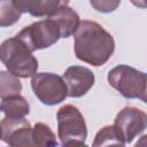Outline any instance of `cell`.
I'll return each instance as SVG.
<instances>
[{
	"instance_id": "obj_4",
	"label": "cell",
	"mask_w": 147,
	"mask_h": 147,
	"mask_svg": "<svg viewBox=\"0 0 147 147\" xmlns=\"http://www.w3.org/2000/svg\"><path fill=\"white\" fill-rule=\"evenodd\" d=\"M57 134L62 146L85 145L87 126L80 110L72 105L62 106L56 113Z\"/></svg>"
},
{
	"instance_id": "obj_6",
	"label": "cell",
	"mask_w": 147,
	"mask_h": 147,
	"mask_svg": "<svg viewBox=\"0 0 147 147\" xmlns=\"http://www.w3.org/2000/svg\"><path fill=\"white\" fill-rule=\"evenodd\" d=\"M31 88L38 100L46 106L59 105L68 96L63 78L53 72H36L31 78Z\"/></svg>"
},
{
	"instance_id": "obj_18",
	"label": "cell",
	"mask_w": 147,
	"mask_h": 147,
	"mask_svg": "<svg viewBox=\"0 0 147 147\" xmlns=\"http://www.w3.org/2000/svg\"><path fill=\"white\" fill-rule=\"evenodd\" d=\"M132 5H134L136 7L138 8H141V9H145L146 8V2L145 0H130Z\"/></svg>"
},
{
	"instance_id": "obj_13",
	"label": "cell",
	"mask_w": 147,
	"mask_h": 147,
	"mask_svg": "<svg viewBox=\"0 0 147 147\" xmlns=\"http://www.w3.org/2000/svg\"><path fill=\"white\" fill-rule=\"evenodd\" d=\"M31 139L33 146L53 147L57 146V141L52 129L45 123H36L31 131Z\"/></svg>"
},
{
	"instance_id": "obj_7",
	"label": "cell",
	"mask_w": 147,
	"mask_h": 147,
	"mask_svg": "<svg viewBox=\"0 0 147 147\" xmlns=\"http://www.w3.org/2000/svg\"><path fill=\"white\" fill-rule=\"evenodd\" d=\"M113 125L126 145L146 130L147 115L144 110L136 107H124L117 113Z\"/></svg>"
},
{
	"instance_id": "obj_8",
	"label": "cell",
	"mask_w": 147,
	"mask_h": 147,
	"mask_svg": "<svg viewBox=\"0 0 147 147\" xmlns=\"http://www.w3.org/2000/svg\"><path fill=\"white\" fill-rule=\"evenodd\" d=\"M1 140L13 147H31L32 126L24 117L11 118L5 117L0 122Z\"/></svg>"
},
{
	"instance_id": "obj_16",
	"label": "cell",
	"mask_w": 147,
	"mask_h": 147,
	"mask_svg": "<svg viewBox=\"0 0 147 147\" xmlns=\"http://www.w3.org/2000/svg\"><path fill=\"white\" fill-rule=\"evenodd\" d=\"M107 145H121V146L125 145L121 139V137L118 136L114 125H106L95 134L93 146H107Z\"/></svg>"
},
{
	"instance_id": "obj_5",
	"label": "cell",
	"mask_w": 147,
	"mask_h": 147,
	"mask_svg": "<svg viewBox=\"0 0 147 147\" xmlns=\"http://www.w3.org/2000/svg\"><path fill=\"white\" fill-rule=\"evenodd\" d=\"M16 37L21 39L32 52L53 46L61 38V30L53 17L34 22L21 30Z\"/></svg>"
},
{
	"instance_id": "obj_3",
	"label": "cell",
	"mask_w": 147,
	"mask_h": 147,
	"mask_svg": "<svg viewBox=\"0 0 147 147\" xmlns=\"http://www.w3.org/2000/svg\"><path fill=\"white\" fill-rule=\"evenodd\" d=\"M108 84L126 99L147 101L146 74L126 64L114 67L107 76Z\"/></svg>"
},
{
	"instance_id": "obj_19",
	"label": "cell",
	"mask_w": 147,
	"mask_h": 147,
	"mask_svg": "<svg viewBox=\"0 0 147 147\" xmlns=\"http://www.w3.org/2000/svg\"><path fill=\"white\" fill-rule=\"evenodd\" d=\"M0 139H1V129H0Z\"/></svg>"
},
{
	"instance_id": "obj_1",
	"label": "cell",
	"mask_w": 147,
	"mask_h": 147,
	"mask_svg": "<svg viewBox=\"0 0 147 147\" xmlns=\"http://www.w3.org/2000/svg\"><path fill=\"white\" fill-rule=\"evenodd\" d=\"M74 37L75 55L85 63L93 67H101L114 54L115 40L113 36L94 21H82Z\"/></svg>"
},
{
	"instance_id": "obj_2",
	"label": "cell",
	"mask_w": 147,
	"mask_h": 147,
	"mask_svg": "<svg viewBox=\"0 0 147 147\" xmlns=\"http://www.w3.org/2000/svg\"><path fill=\"white\" fill-rule=\"evenodd\" d=\"M33 52L16 36L0 45V61L7 70L18 78L32 77L38 70V60Z\"/></svg>"
},
{
	"instance_id": "obj_14",
	"label": "cell",
	"mask_w": 147,
	"mask_h": 147,
	"mask_svg": "<svg viewBox=\"0 0 147 147\" xmlns=\"http://www.w3.org/2000/svg\"><path fill=\"white\" fill-rule=\"evenodd\" d=\"M22 91V83L20 78L11 72L0 70V98L17 95Z\"/></svg>"
},
{
	"instance_id": "obj_12",
	"label": "cell",
	"mask_w": 147,
	"mask_h": 147,
	"mask_svg": "<svg viewBox=\"0 0 147 147\" xmlns=\"http://www.w3.org/2000/svg\"><path fill=\"white\" fill-rule=\"evenodd\" d=\"M0 111L3 113L6 117L21 118L30 113V106L24 96L17 94L3 98L0 102Z\"/></svg>"
},
{
	"instance_id": "obj_9",
	"label": "cell",
	"mask_w": 147,
	"mask_h": 147,
	"mask_svg": "<svg viewBox=\"0 0 147 147\" xmlns=\"http://www.w3.org/2000/svg\"><path fill=\"white\" fill-rule=\"evenodd\" d=\"M68 91V96L80 98L85 95L94 85L95 77L92 70L82 65L69 67L62 76Z\"/></svg>"
},
{
	"instance_id": "obj_15",
	"label": "cell",
	"mask_w": 147,
	"mask_h": 147,
	"mask_svg": "<svg viewBox=\"0 0 147 147\" xmlns=\"http://www.w3.org/2000/svg\"><path fill=\"white\" fill-rule=\"evenodd\" d=\"M22 13L16 8L14 0H0V28L15 24L21 18Z\"/></svg>"
},
{
	"instance_id": "obj_10",
	"label": "cell",
	"mask_w": 147,
	"mask_h": 147,
	"mask_svg": "<svg viewBox=\"0 0 147 147\" xmlns=\"http://www.w3.org/2000/svg\"><path fill=\"white\" fill-rule=\"evenodd\" d=\"M70 0H14L16 8L23 14L33 17H48L62 7L68 6Z\"/></svg>"
},
{
	"instance_id": "obj_11",
	"label": "cell",
	"mask_w": 147,
	"mask_h": 147,
	"mask_svg": "<svg viewBox=\"0 0 147 147\" xmlns=\"http://www.w3.org/2000/svg\"><path fill=\"white\" fill-rule=\"evenodd\" d=\"M51 17H53L57 23L61 30V38H69L72 36L80 23L79 15L68 6L59 9L53 15H51Z\"/></svg>"
},
{
	"instance_id": "obj_17",
	"label": "cell",
	"mask_w": 147,
	"mask_h": 147,
	"mask_svg": "<svg viewBox=\"0 0 147 147\" xmlns=\"http://www.w3.org/2000/svg\"><path fill=\"white\" fill-rule=\"evenodd\" d=\"M92 8L99 13L108 14L115 11L121 5V0H90Z\"/></svg>"
}]
</instances>
